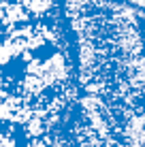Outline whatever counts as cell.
<instances>
[{"mask_svg": "<svg viewBox=\"0 0 145 147\" xmlns=\"http://www.w3.org/2000/svg\"><path fill=\"white\" fill-rule=\"evenodd\" d=\"M115 121L126 147H145V115H126L115 117Z\"/></svg>", "mask_w": 145, "mask_h": 147, "instance_id": "obj_3", "label": "cell"}, {"mask_svg": "<svg viewBox=\"0 0 145 147\" xmlns=\"http://www.w3.org/2000/svg\"><path fill=\"white\" fill-rule=\"evenodd\" d=\"M66 9L2 11V147H60L79 98Z\"/></svg>", "mask_w": 145, "mask_h": 147, "instance_id": "obj_1", "label": "cell"}, {"mask_svg": "<svg viewBox=\"0 0 145 147\" xmlns=\"http://www.w3.org/2000/svg\"><path fill=\"white\" fill-rule=\"evenodd\" d=\"M60 147H126L111 109L94 94H81Z\"/></svg>", "mask_w": 145, "mask_h": 147, "instance_id": "obj_2", "label": "cell"}]
</instances>
